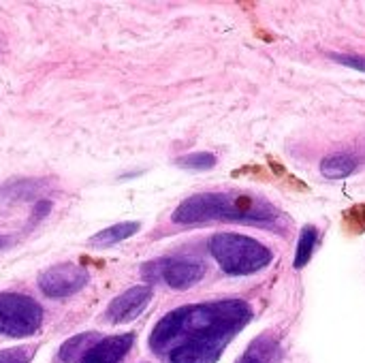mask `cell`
<instances>
[{
    "mask_svg": "<svg viewBox=\"0 0 365 363\" xmlns=\"http://www.w3.org/2000/svg\"><path fill=\"white\" fill-rule=\"evenodd\" d=\"M250 319L252 308L244 300L182 306L156 323L150 349L167 363H216Z\"/></svg>",
    "mask_w": 365,
    "mask_h": 363,
    "instance_id": "cell-1",
    "label": "cell"
},
{
    "mask_svg": "<svg viewBox=\"0 0 365 363\" xmlns=\"http://www.w3.org/2000/svg\"><path fill=\"white\" fill-rule=\"evenodd\" d=\"M280 212L265 199L237 193H201L178 205L173 223L178 225H207V223H242L274 227Z\"/></svg>",
    "mask_w": 365,
    "mask_h": 363,
    "instance_id": "cell-2",
    "label": "cell"
},
{
    "mask_svg": "<svg viewBox=\"0 0 365 363\" xmlns=\"http://www.w3.org/2000/svg\"><path fill=\"white\" fill-rule=\"evenodd\" d=\"M210 252L229 276L257 274L274 259L267 246L240 233H216L210 240Z\"/></svg>",
    "mask_w": 365,
    "mask_h": 363,
    "instance_id": "cell-3",
    "label": "cell"
},
{
    "mask_svg": "<svg viewBox=\"0 0 365 363\" xmlns=\"http://www.w3.org/2000/svg\"><path fill=\"white\" fill-rule=\"evenodd\" d=\"M43 323L41 306L19 293H0V334L9 338L34 336Z\"/></svg>",
    "mask_w": 365,
    "mask_h": 363,
    "instance_id": "cell-4",
    "label": "cell"
},
{
    "mask_svg": "<svg viewBox=\"0 0 365 363\" xmlns=\"http://www.w3.org/2000/svg\"><path fill=\"white\" fill-rule=\"evenodd\" d=\"M205 274L203 263L192 259H160L143 267V278L148 282L163 280L167 287L184 291L197 285Z\"/></svg>",
    "mask_w": 365,
    "mask_h": 363,
    "instance_id": "cell-5",
    "label": "cell"
},
{
    "mask_svg": "<svg viewBox=\"0 0 365 363\" xmlns=\"http://www.w3.org/2000/svg\"><path fill=\"white\" fill-rule=\"evenodd\" d=\"M86 285H88V272L75 263L53 265L38 276V289L53 300L75 295Z\"/></svg>",
    "mask_w": 365,
    "mask_h": 363,
    "instance_id": "cell-6",
    "label": "cell"
},
{
    "mask_svg": "<svg viewBox=\"0 0 365 363\" xmlns=\"http://www.w3.org/2000/svg\"><path fill=\"white\" fill-rule=\"evenodd\" d=\"M150 297H152L150 287H133V289H128L126 293H122L120 297H115L109 304V308L105 312V319L109 323H113V325L135 321L148 308Z\"/></svg>",
    "mask_w": 365,
    "mask_h": 363,
    "instance_id": "cell-7",
    "label": "cell"
},
{
    "mask_svg": "<svg viewBox=\"0 0 365 363\" xmlns=\"http://www.w3.org/2000/svg\"><path fill=\"white\" fill-rule=\"evenodd\" d=\"M135 342L133 334H122V336H111V338H101L86 355L81 363H120L124 355L130 351Z\"/></svg>",
    "mask_w": 365,
    "mask_h": 363,
    "instance_id": "cell-8",
    "label": "cell"
},
{
    "mask_svg": "<svg viewBox=\"0 0 365 363\" xmlns=\"http://www.w3.org/2000/svg\"><path fill=\"white\" fill-rule=\"evenodd\" d=\"M357 165H359V160L353 154H331L321 160V173L327 180H342V178H349L351 173H355Z\"/></svg>",
    "mask_w": 365,
    "mask_h": 363,
    "instance_id": "cell-9",
    "label": "cell"
},
{
    "mask_svg": "<svg viewBox=\"0 0 365 363\" xmlns=\"http://www.w3.org/2000/svg\"><path fill=\"white\" fill-rule=\"evenodd\" d=\"M98 334H79L62 344L60 349V362L64 363H81L83 355L98 342Z\"/></svg>",
    "mask_w": 365,
    "mask_h": 363,
    "instance_id": "cell-10",
    "label": "cell"
},
{
    "mask_svg": "<svg viewBox=\"0 0 365 363\" xmlns=\"http://www.w3.org/2000/svg\"><path fill=\"white\" fill-rule=\"evenodd\" d=\"M139 231V223H120L113 225L109 229H103L101 233H96L94 237H90V246H115L124 240H128L130 235H135Z\"/></svg>",
    "mask_w": 365,
    "mask_h": 363,
    "instance_id": "cell-11",
    "label": "cell"
},
{
    "mask_svg": "<svg viewBox=\"0 0 365 363\" xmlns=\"http://www.w3.org/2000/svg\"><path fill=\"white\" fill-rule=\"evenodd\" d=\"M317 242H319V229L310 227V225L304 227L299 233V242H297V250H295V259H293L295 270H304L310 263L314 248H317Z\"/></svg>",
    "mask_w": 365,
    "mask_h": 363,
    "instance_id": "cell-12",
    "label": "cell"
},
{
    "mask_svg": "<svg viewBox=\"0 0 365 363\" xmlns=\"http://www.w3.org/2000/svg\"><path fill=\"white\" fill-rule=\"evenodd\" d=\"M178 167L182 169H190V171H207L216 165V156L210 152H197V154H188L175 160Z\"/></svg>",
    "mask_w": 365,
    "mask_h": 363,
    "instance_id": "cell-13",
    "label": "cell"
},
{
    "mask_svg": "<svg viewBox=\"0 0 365 363\" xmlns=\"http://www.w3.org/2000/svg\"><path fill=\"white\" fill-rule=\"evenodd\" d=\"M32 349L19 347V349H6L0 353V363H30Z\"/></svg>",
    "mask_w": 365,
    "mask_h": 363,
    "instance_id": "cell-14",
    "label": "cell"
},
{
    "mask_svg": "<svg viewBox=\"0 0 365 363\" xmlns=\"http://www.w3.org/2000/svg\"><path fill=\"white\" fill-rule=\"evenodd\" d=\"M329 58L334 62H340L344 66H351L355 71L365 73V56H357V53H329Z\"/></svg>",
    "mask_w": 365,
    "mask_h": 363,
    "instance_id": "cell-15",
    "label": "cell"
},
{
    "mask_svg": "<svg viewBox=\"0 0 365 363\" xmlns=\"http://www.w3.org/2000/svg\"><path fill=\"white\" fill-rule=\"evenodd\" d=\"M242 363H267V362H265V359H263V357H261V355H259V353L252 349V351H250V353H248V355L242 359Z\"/></svg>",
    "mask_w": 365,
    "mask_h": 363,
    "instance_id": "cell-16",
    "label": "cell"
},
{
    "mask_svg": "<svg viewBox=\"0 0 365 363\" xmlns=\"http://www.w3.org/2000/svg\"><path fill=\"white\" fill-rule=\"evenodd\" d=\"M9 244H11V237L9 235H0V250H4Z\"/></svg>",
    "mask_w": 365,
    "mask_h": 363,
    "instance_id": "cell-17",
    "label": "cell"
}]
</instances>
